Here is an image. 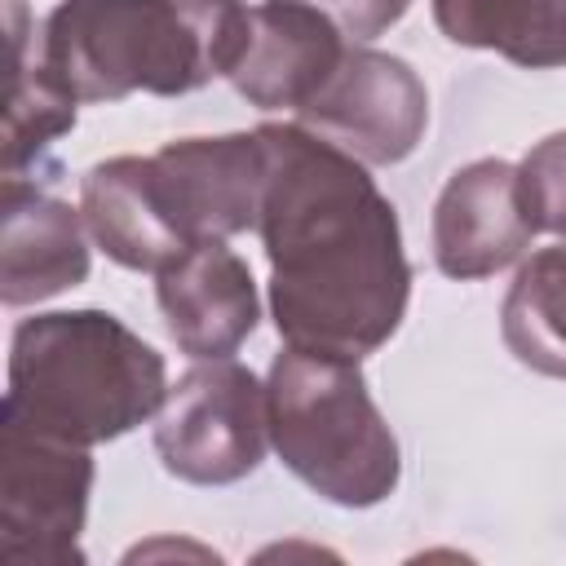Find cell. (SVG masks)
Instances as JSON below:
<instances>
[{
    "label": "cell",
    "mask_w": 566,
    "mask_h": 566,
    "mask_svg": "<svg viewBox=\"0 0 566 566\" xmlns=\"http://www.w3.org/2000/svg\"><path fill=\"white\" fill-rule=\"evenodd\" d=\"M265 190L256 234L283 345L367 358L407 318L402 226L363 159L305 124H261Z\"/></svg>",
    "instance_id": "1"
},
{
    "label": "cell",
    "mask_w": 566,
    "mask_h": 566,
    "mask_svg": "<svg viewBox=\"0 0 566 566\" xmlns=\"http://www.w3.org/2000/svg\"><path fill=\"white\" fill-rule=\"evenodd\" d=\"M239 35L234 0H62L40 22V62L80 102L181 97L230 71Z\"/></svg>",
    "instance_id": "2"
},
{
    "label": "cell",
    "mask_w": 566,
    "mask_h": 566,
    "mask_svg": "<svg viewBox=\"0 0 566 566\" xmlns=\"http://www.w3.org/2000/svg\"><path fill=\"white\" fill-rule=\"evenodd\" d=\"M164 398V354L106 310H53L13 327L0 416L97 447L133 433Z\"/></svg>",
    "instance_id": "3"
},
{
    "label": "cell",
    "mask_w": 566,
    "mask_h": 566,
    "mask_svg": "<svg viewBox=\"0 0 566 566\" xmlns=\"http://www.w3.org/2000/svg\"><path fill=\"white\" fill-rule=\"evenodd\" d=\"M270 447L327 504L376 509L398 491L402 451L358 358L283 345L265 371Z\"/></svg>",
    "instance_id": "4"
},
{
    "label": "cell",
    "mask_w": 566,
    "mask_h": 566,
    "mask_svg": "<svg viewBox=\"0 0 566 566\" xmlns=\"http://www.w3.org/2000/svg\"><path fill=\"white\" fill-rule=\"evenodd\" d=\"M265 385L234 358H195L155 411L159 464L190 486L243 482L265 460Z\"/></svg>",
    "instance_id": "5"
},
{
    "label": "cell",
    "mask_w": 566,
    "mask_h": 566,
    "mask_svg": "<svg viewBox=\"0 0 566 566\" xmlns=\"http://www.w3.org/2000/svg\"><path fill=\"white\" fill-rule=\"evenodd\" d=\"M93 447L0 416V553L13 566H84Z\"/></svg>",
    "instance_id": "6"
},
{
    "label": "cell",
    "mask_w": 566,
    "mask_h": 566,
    "mask_svg": "<svg viewBox=\"0 0 566 566\" xmlns=\"http://www.w3.org/2000/svg\"><path fill=\"white\" fill-rule=\"evenodd\" d=\"M296 124L363 164H402L429 128V93L411 62L349 44L327 84L296 111Z\"/></svg>",
    "instance_id": "7"
},
{
    "label": "cell",
    "mask_w": 566,
    "mask_h": 566,
    "mask_svg": "<svg viewBox=\"0 0 566 566\" xmlns=\"http://www.w3.org/2000/svg\"><path fill=\"white\" fill-rule=\"evenodd\" d=\"M354 40L301 0H265L243 9V35L226 80L256 111H301L340 66Z\"/></svg>",
    "instance_id": "8"
},
{
    "label": "cell",
    "mask_w": 566,
    "mask_h": 566,
    "mask_svg": "<svg viewBox=\"0 0 566 566\" xmlns=\"http://www.w3.org/2000/svg\"><path fill=\"white\" fill-rule=\"evenodd\" d=\"M535 234L517 164L509 159H473L455 168L433 203V265L460 283L509 270Z\"/></svg>",
    "instance_id": "9"
},
{
    "label": "cell",
    "mask_w": 566,
    "mask_h": 566,
    "mask_svg": "<svg viewBox=\"0 0 566 566\" xmlns=\"http://www.w3.org/2000/svg\"><path fill=\"white\" fill-rule=\"evenodd\" d=\"M155 168L190 248L256 230L265 190V146L256 128L168 142L155 150Z\"/></svg>",
    "instance_id": "10"
},
{
    "label": "cell",
    "mask_w": 566,
    "mask_h": 566,
    "mask_svg": "<svg viewBox=\"0 0 566 566\" xmlns=\"http://www.w3.org/2000/svg\"><path fill=\"white\" fill-rule=\"evenodd\" d=\"M155 301L172 345L190 358H230L261 318L256 279L226 239H203L168 261L155 274Z\"/></svg>",
    "instance_id": "11"
},
{
    "label": "cell",
    "mask_w": 566,
    "mask_h": 566,
    "mask_svg": "<svg viewBox=\"0 0 566 566\" xmlns=\"http://www.w3.org/2000/svg\"><path fill=\"white\" fill-rule=\"evenodd\" d=\"M84 212L44 195L27 177L0 181V301L9 310L40 305L88 279Z\"/></svg>",
    "instance_id": "12"
},
{
    "label": "cell",
    "mask_w": 566,
    "mask_h": 566,
    "mask_svg": "<svg viewBox=\"0 0 566 566\" xmlns=\"http://www.w3.org/2000/svg\"><path fill=\"white\" fill-rule=\"evenodd\" d=\"M80 212L93 243L124 270L159 274L190 243L172 217L155 155H115L80 177Z\"/></svg>",
    "instance_id": "13"
},
{
    "label": "cell",
    "mask_w": 566,
    "mask_h": 566,
    "mask_svg": "<svg viewBox=\"0 0 566 566\" xmlns=\"http://www.w3.org/2000/svg\"><path fill=\"white\" fill-rule=\"evenodd\" d=\"M438 31L526 71L566 66V0H433Z\"/></svg>",
    "instance_id": "14"
},
{
    "label": "cell",
    "mask_w": 566,
    "mask_h": 566,
    "mask_svg": "<svg viewBox=\"0 0 566 566\" xmlns=\"http://www.w3.org/2000/svg\"><path fill=\"white\" fill-rule=\"evenodd\" d=\"M500 332L522 367L566 380V243L539 248L517 265L500 305Z\"/></svg>",
    "instance_id": "15"
},
{
    "label": "cell",
    "mask_w": 566,
    "mask_h": 566,
    "mask_svg": "<svg viewBox=\"0 0 566 566\" xmlns=\"http://www.w3.org/2000/svg\"><path fill=\"white\" fill-rule=\"evenodd\" d=\"M9 31H13V71H9V106H4V177H27L40 155L75 128L80 97L44 66H27L22 40V4L9 0Z\"/></svg>",
    "instance_id": "16"
},
{
    "label": "cell",
    "mask_w": 566,
    "mask_h": 566,
    "mask_svg": "<svg viewBox=\"0 0 566 566\" xmlns=\"http://www.w3.org/2000/svg\"><path fill=\"white\" fill-rule=\"evenodd\" d=\"M517 186H522L531 226L566 239V133H548L522 155Z\"/></svg>",
    "instance_id": "17"
},
{
    "label": "cell",
    "mask_w": 566,
    "mask_h": 566,
    "mask_svg": "<svg viewBox=\"0 0 566 566\" xmlns=\"http://www.w3.org/2000/svg\"><path fill=\"white\" fill-rule=\"evenodd\" d=\"M301 4L332 18L340 27V35L354 40V44H367V40L385 35L411 9V0H301Z\"/></svg>",
    "instance_id": "18"
},
{
    "label": "cell",
    "mask_w": 566,
    "mask_h": 566,
    "mask_svg": "<svg viewBox=\"0 0 566 566\" xmlns=\"http://www.w3.org/2000/svg\"><path fill=\"white\" fill-rule=\"evenodd\" d=\"M234 4H239V0H234Z\"/></svg>",
    "instance_id": "19"
}]
</instances>
